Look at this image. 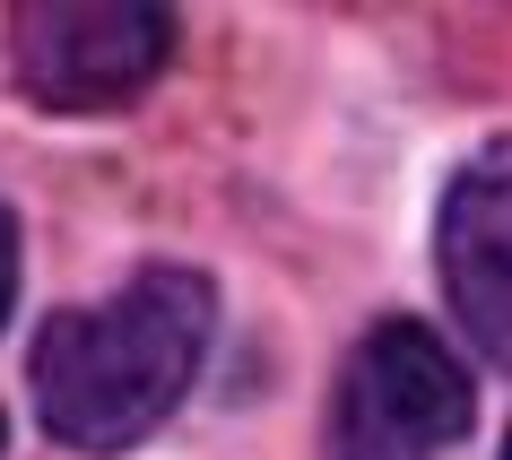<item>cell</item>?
<instances>
[{"label":"cell","instance_id":"obj_2","mask_svg":"<svg viewBox=\"0 0 512 460\" xmlns=\"http://www.w3.org/2000/svg\"><path fill=\"white\" fill-rule=\"evenodd\" d=\"M460 434H469V374L443 348V330L374 322L330 400V460H434Z\"/></svg>","mask_w":512,"mask_h":460},{"label":"cell","instance_id":"obj_4","mask_svg":"<svg viewBox=\"0 0 512 460\" xmlns=\"http://www.w3.org/2000/svg\"><path fill=\"white\" fill-rule=\"evenodd\" d=\"M434 270L460 339L512 374V139H486L434 217Z\"/></svg>","mask_w":512,"mask_h":460},{"label":"cell","instance_id":"obj_1","mask_svg":"<svg viewBox=\"0 0 512 460\" xmlns=\"http://www.w3.org/2000/svg\"><path fill=\"white\" fill-rule=\"evenodd\" d=\"M217 330V296L200 270H139L105 304H70L35 330L27 382L44 434L79 452H122L139 434H157L183 408L200 356Z\"/></svg>","mask_w":512,"mask_h":460},{"label":"cell","instance_id":"obj_5","mask_svg":"<svg viewBox=\"0 0 512 460\" xmlns=\"http://www.w3.org/2000/svg\"><path fill=\"white\" fill-rule=\"evenodd\" d=\"M9 304H18V226L0 209V322H9Z\"/></svg>","mask_w":512,"mask_h":460},{"label":"cell","instance_id":"obj_3","mask_svg":"<svg viewBox=\"0 0 512 460\" xmlns=\"http://www.w3.org/2000/svg\"><path fill=\"white\" fill-rule=\"evenodd\" d=\"M18 87L44 113H113L174 61V9L157 0H44L9 18Z\"/></svg>","mask_w":512,"mask_h":460},{"label":"cell","instance_id":"obj_6","mask_svg":"<svg viewBox=\"0 0 512 460\" xmlns=\"http://www.w3.org/2000/svg\"><path fill=\"white\" fill-rule=\"evenodd\" d=\"M504 460H512V434H504Z\"/></svg>","mask_w":512,"mask_h":460}]
</instances>
